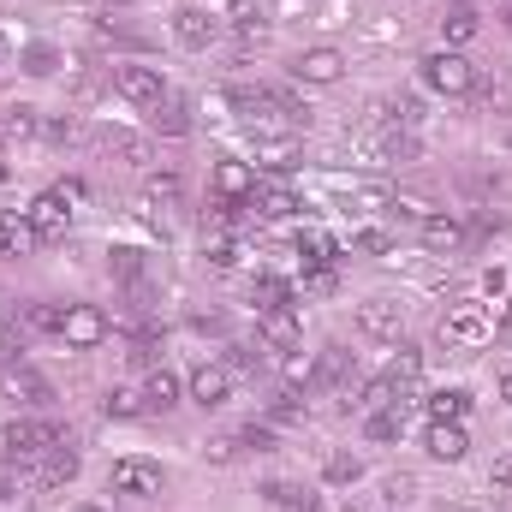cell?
<instances>
[{"label":"cell","instance_id":"cell-1","mask_svg":"<svg viewBox=\"0 0 512 512\" xmlns=\"http://www.w3.org/2000/svg\"><path fill=\"white\" fill-rule=\"evenodd\" d=\"M54 447H72V435L60 423H30L24 417V423H6L0 429V459L6 465H42Z\"/></svg>","mask_w":512,"mask_h":512},{"label":"cell","instance_id":"cell-2","mask_svg":"<svg viewBox=\"0 0 512 512\" xmlns=\"http://www.w3.org/2000/svg\"><path fill=\"white\" fill-rule=\"evenodd\" d=\"M423 78H429V90H441V96H471V90H477V66H471L459 48L429 54V60H423Z\"/></svg>","mask_w":512,"mask_h":512},{"label":"cell","instance_id":"cell-3","mask_svg":"<svg viewBox=\"0 0 512 512\" xmlns=\"http://www.w3.org/2000/svg\"><path fill=\"white\" fill-rule=\"evenodd\" d=\"M441 340H453V346H471V352H477V346H489V340H495V316H489L483 304H471V298H465V304H453V310L441 316Z\"/></svg>","mask_w":512,"mask_h":512},{"label":"cell","instance_id":"cell-4","mask_svg":"<svg viewBox=\"0 0 512 512\" xmlns=\"http://www.w3.org/2000/svg\"><path fill=\"white\" fill-rule=\"evenodd\" d=\"M108 334H114V322H108V310H96V304H72V310L60 316V340H66L72 352H96Z\"/></svg>","mask_w":512,"mask_h":512},{"label":"cell","instance_id":"cell-5","mask_svg":"<svg viewBox=\"0 0 512 512\" xmlns=\"http://www.w3.org/2000/svg\"><path fill=\"white\" fill-rule=\"evenodd\" d=\"M292 78H298V84L328 90V84H340V78H346V54H340V48H304V54L292 60Z\"/></svg>","mask_w":512,"mask_h":512},{"label":"cell","instance_id":"cell-6","mask_svg":"<svg viewBox=\"0 0 512 512\" xmlns=\"http://www.w3.org/2000/svg\"><path fill=\"white\" fill-rule=\"evenodd\" d=\"M24 221L36 227V239H66V227H72V197H66V191H42V197L24 209Z\"/></svg>","mask_w":512,"mask_h":512},{"label":"cell","instance_id":"cell-7","mask_svg":"<svg viewBox=\"0 0 512 512\" xmlns=\"http://www.w3.org/2000/svg\"><path fill=\"white\" fill-rule=\"evenodd\" d=\"M114 90L137 102V108H155V102H167V84H161V72L155 66H114Z\"/></svg>","mask_w":512,"mask_h":512},{"label":"cell","instance_id":"cell-8","mask_svg":"<svg viewBox=\"0 0 512 512\" xmlns=\"http://www.w3.org/2000/svg\"><path fill=\"white\" fill-rule=\"evenodd\" d=\"M161 465H149V459H114V471H108V489L114 495H161Z\"/></svg>","mask_w":512,"mask_h":512},{"label":"cell","instance_id":"cell-9","mask_svg":"<svg viewBox=\"0 0 512 512\" xmlns=\"http://www.w3.org/2000/svg\"><path fill=\"white\" fill-rule=\"evenodd\" d=\"M245 209H251V215H268V221H286V215H298L304 203L292 197V185H280V179H256V191L245 197Z\"/></svg>","mask_w":512,"mask_h":512},{"label":"cell","instance_id":"cell-10","mask_svg":"<svg viewBox=\"0 0 512 512\" xmlns=\"http://www.w3.org/2000/svg\"><path fill=\"white\" fill-rule=\"evenodd\" d=\"M256 334H262L274 352H298V340H304V328H298V310H292V304L262 310V316H256Z\"/></svg>","mask_w":512,"mask_h":512},{"label":"cell","instance_id":"cell-11","mask_svg":"<svg viewBox=\"0 0 512 512\" xmlns=\"http://www.w3.org/2000/svg\"><path fill=\"white\" fill-rule=\"evenodd\" d=\"M358 334L364 340H382V346H399V304H387V298L358 304Z\"/></svg>","mask_w":512,"mask_h":512},{"label":"cell","instance_id":"cell-12","mask_svg":"<svg viewBox=\"0 0 512 512\" xmlns=\"http://www.w3.org/2000/svg\"><path fill=\"white\" fill-rule=\"evenodd\" d=\"M215 18L203 12V6H185V12H173V36H179V48H209L215 42Z\"/></svg>","mask_w":512,"mask_h":512},{"label":"cell","instance_id":"cell-13","mask_svg":"<svg viewBox=\"0 0 512 512\" xmlns=\"http://www.w3.org/2000/svg\"><path fill=\"white\" fill-rule=\"evenodd\" d=\"M191 399L209 411V405H227L233 399V376L221 370V364H203V370H191Z\"/></svg>","mask_w":512,"mask_h":512},{"label":"cell","instance_id":"cell-14","mask_svg":"<svg viewBox=\"0 0 512 512\" xmlns=\"http://www.w3.org/2000/svg\"><path fill=\"white\" fill-rule=\"evenodd\" d=\"M429 453H435L441 465H459V459L471 453V435H465V423H429Z\"/></svg>","mask_w":512,"mask_h":512},{"label":"cell","instance_id":"cell-15","mask_svg":"<svg viewBox=\"0 0 512 512\" xmlns=\"http://www.w3.org/2000/svg\"><path fill=\"white\" fill-rule=\"evenodd\" d=\"M102 149H108V155H120V161H131V167H149V161H155V143H149V137H137V131H120V126L102 131Z\"/></svg>","mask_w":512,"mask_h":512},{"label":"cell","instance_id":"cell-16","mask_svg":"<svg viewBox=\"0 0 512 512\" xmlns=\"http://www.w3.org/2000/svg\"><path fill=\"white\" fill-rule=\"evenodd\" d=\"M215 191H221L227 203H245L256 191V167L251 161H221V167H215Z\"/></svg>","mask_w":512,"mask_h":512},{"label":"cell","instance_id":"cell-17","mask_svg":"<svg viewBox=\"0 0 512 512\" xmlns=\"http://www.w3.org/2000/svg\"><path fill=\"white\" fill-rule=\"evenodd\" d=\"M477 30H483V18H477V6H471V0H453V6L441 12V36H447V48L471 42Z\"/></svg>","mask_w":512,"mask_h":512},{"label":"cell","instance_id":"cell-18","mask_svg":"<svg viewBox=\"0 0 512 512\" xmlns=\"http://www.w3.org/2000/svg\"><path fill=\"white\" fill-rule=\"evenodd\" d=\"M423 411H429V423H465L471 393H465V387H435V393L423 399Z\"/></svg>","mask_w":512,"mask_h":512},{"label":"cell","instance_id":"cell-19","mask_svg":"<svg viewBox=\"0 0 512 512\" xmlns=\"http://www.w3.org/2000/svg\"><path fill=\"white\" fill-rule=\"evenodd\" d=\"M78 477V447H54L42 465H36V489H60Z\"/></svg>","mask_w":512,"mask_h":512},{"label":"cell","instance_id":"cell-20","mask_svg":"<svg viewBox=\"0 0 512 512\" xmlns=\"http://www.w3.org/2000/svg\"><path fill=\"white\" fill-rule=\"evenodd\" d=\"M6 393H12L18 405H48V399H54V387L42 382V376H36L30 364H18V370H6Z\"/></svg>","mask_w":512,"mask_h":512},{"label":"cell","instance_id":"cell-21","mask_svg":"<svg viewBox=\"0 0 512 512\" xmlns=\"http://www.w3.org/2000/svg\"><path fill=\"white\" fill-rule=\"evenodd\" d=\"M423 245H429V251H459V245H465V221H453V215H423Z\"/></svg>","mask_w":512,"mask_h":512},{"label":"cell","instance_id":"cell-22","mask_svg":"<svg viewBox=\"0 0 512 512\" xmlns=\"http://www.w3.org/2000/svg\"><path fill=\"white\" fill-rule=\"evenodd\" d=\"M256 161H262L268 173H292V167H298V143H292V137H256Z\"/></svg>","mask_w":512,"mask_h":512},{"label":"cell","instance_id":"cell-23","mask_svg":"<svg viewBox=\"0 0 512 512\" xmlns=\"http://www.w3.org/2000/svg\"><path fill=\"white\" fill-rule=\"evenodd\" d=\"M149 126L161 131V137H185V131H191V108H185L179 96H167V102L149 108Z\"/></svg>","mask_w":512,"mask_h":512},{"label":"cell","instance_id":"cell-24","mask_svg":"<svg viewBox=\"0 0 512 512\" xmlns=\"http://www.w3.org/2000/svg\"><path fill=\"white\" fill-rule=\"evenodd\" d=\"M262 495L274 501L280 512H316V495L304 489V483H286V477H274V483H262Z\"/></svg>","mask_w":512,"mask_h":512},{"label":"cell","instance_id":"cell-25","mask_svg":"<svg viewBox=\"0 0 512 512\" xmlns=\"http://www.w3.org/2000/svg\"><path fill=\"white\" fill-rule=\"evenodd\" d=\"M382 376H387L393 387H399V393H405V387L423 376V352H417V346H393V358H387Z\"/></svg>","mask_w":512,"mask_h":512},{"label":"cell","instance_id":"cell-26","mask_svg":"<svg viewBox=\"0 0 512 512\" xmlns=\"http://www.w3.org/2000/svg\"><path fill=\"white\" fill-rule=\"evenodd\" d=\"M36 245H42V239H36V227H30V221L0 215V251H6V256H30Z\"/></svg>","mask_w":512,"mask_h":512},{"label":"cell","instance_id":"cell-27","mask_svg":"<svg viewBox=\"0 0 512 512\" xmlns=\"http://www.w3.org/2000/svg\"><path fill=\"white\" fill-rule=\"evenodd\" d=\"M143 405H149V411H173V405H179V376H173V370H149Z\"/></svg>","mask_w":512,"mask_h":512},{"label":"cell","instance_id":"cell-28","mask_svg":"<svg viewBox=\"0 0 512 512\" xmlns=\"http://www.w3.org/2000/svg\"><path fill=\"white\" fill-rule=\"evenodd\" d=\"M364 435H370V441H399V435H405V405L370 411V417H364Z\"/></svg>","mask_w":512,"mask_h":512},{"label":"cell","instance_id":"cell-29","mask_svg":"<svg viewBox=\"0 0 512 512\" xmlns=\"http://www.w3.org/2000/svg\"><path fill=\"white\" fill-rule=\"evenodd\" d=\"M18 66H24L30 78H54V72H60V48H48V42H30V48L18 54Z\"/></svg>","mask_w":512,"mask_h":512},{"label":"cell","instance_id":"cell-30","mask_svg":"<svg viewBox=\"0 0 512 512\" xmlns=\"http://www.w3.org/2000/svg\"><path fill=\"white\" fill-rule=\"evenodd\" d=\"M102 411L126 423V417H143L149 405H143V393H137V387H108V399H102Z\"/></svg>","mask_w":512,"mask_h":512},{"label":"cell","instance_id":"cell-31","mask_svg":"<svg viewBox=\"0 0 512 512\" xmlns=\"http://www.w3.org/2000/svg\"><path fill=\"white\" fill-rule=\"evenodd\" d=\"M322 477H328V483H334V489H352V483H358V477H364V459H358V453H334V459H328V471H322Z\"/></svg>","mask_w":512,"mask_h":512},{"label":"cell","instance_id":"cell-32","mask_svg":"<svg viewBox=\"0 0 512 512\" xmlns=\"http://www.w3.org/2000/svg\"><path fill=\"white\" fill-rule=\"evenodd\" d=\"M382 501L387 507H411V501H417V477H411V471H393L382 483Z\"/></svg>","mask_w":512,"mask_h":512},{"label":"cell","instance_id":"cell-33","mask_svg":"<svg viewBox=\"0 0 512 512\" xmlns=\"http://www.w3.org/2000/svg\"><path fill=\"white\" fill-rule=\"evenodd\" d=\"M280 370H286V382L292 387H316V358H310V352H286Z\"/></svg>","mask_w":512,"mask_h":512},{"label":"cell","instance_id":"cell-34","mask_svg":"<svg viewBox=\"0 0 512 512\" xmlns=\"http://www.w3.org/2000/svg\"><path fill=\"white\" fill-rule=\"evenodd\" d=\"M108 268L126 280V286H143V251H131V245H120V251L108 256Z\"/></svg>","mask_w":512,"mask_h":512},{"label":"cell","instance_id":"cell-35","mask_svg":"<svg viewBox=\"0 0 512 512\" xmlns=\"http://www.w3.org/2000/svg\"><path fill=\"white\" fill-rule=\"evenodd\" d=\"M280 304H292V286L274 280V274H262L256 280V310H280Z\"/></svg>","mask_w":512,"mask_h":512},{"label":"cell","instance_id":"cell-36","mask_svg":"<svg viewBox=\"0 0 512 512\" xmlns=\"http://www.w3.org/2000/svg\"><path fill=\"white\" fill-rule=\"evenodd\" d=\"M179 197H185L179 173H149V203H179Z\"/></svg>","mask_w":512,"mask_h":512},{"label":"cell","instance_id":"cell-37","mask_svg":"<svg viewBox=\"0 0 512 512\" xmlns=\"http://www.w3.org/2000/svg\"><path fill=\"white\" fill-rule=\"evenodd\" d=\"M268 423H304V405H298L292 393H274V399H268Z\"/></svg>","mask_w":512,"mask_h":512},{"label":"cell","instance_id":"cell-38","mask_svg":"<svg viewBox=\"0 0 512 512\" xmlns=\"http://www.w3.org/2000/svg\"><path fill=\"white\" fill-rule=\"evenodd\" d=\"M36 131H42L36 108H12V114H6V137H12V143H18V137H36Z\"/></svg>","mask_w":512,"mask_h":512},{"label":"cell","instance_id":"cell-39","mask_svg":"<svg viewBox=\"0 0 512 512\" xmlns=\"http://www.w3.org/2000/svg\"><path fill=\"white\" fill-rule=\"evenodd\" d=\"M60 316H66V310H54V304H30V316H24V322H30L36 334H60Z\"/></svg>","mask_w":512,"mask_h":512},{"label":"cell","instance_id":"cell-40","mask_svg":"<svg viewBox=\"0 0 512 512\" xmlns=\"http://www.w3.org/2000/svg\"><path fill=\"white\" fill-rule=\"evenodd\" d=\"M239 447H245L239 435H215V441H209L203 453H209V465H233V459H239Z\"/></svg>","mask_w":512,"mask_h":512},{"label":"cell","instance_id":"cell-41","mask_svg":"<svg viewBox=\"0 0 512 512\" xmlns=\"http://www.w3.org/2000/svg\"><path fill=\"white\" fill-rule=\"evenodd\" d=\"M239 441L256 447V453H274V423H245V429H239Z\"/></svg>","mask_w":512,"mask_h":512},{"label":"cell","instance_id":"cell-42","mask_svg":"<svg viewBox=\"0 0 512 512\" xmlns=\"http://www.w3.org/2000/svg\"><path fill=\"white\" fill-rule=\"evenodd\" d=\"M203 256H209L215 268H239V256H245V251H239L233 239H209V251H203Z\"/></svg>","mask_w":512,"mask_h":512},{"label":"cell","instance_id":"cell-43","mask_svg":"<svg viewBox=\"0 0 512 512\" xmlns=\"http://www.w3.org/2000/svg\"><path fill=\"white\" fill-rule=\"evenodd\" d=\"M78 120H72V114H60V120H48V126H42V137H48V143H72V137H78Z\"/></svg>","mask_w":512,"mask_h":512},{"label":"cell","instance_id":"cell-44","mask_svg":"<svg viewBox=\"0 0 512 512\" xmlns=\"http://www.w3.org/2000/svg\"><path fill=\"white\" fill-rule=\"evenodd\" d=\"M352 251H370V256H387V251H393V239H387V233H376V227H370V233H358V239H352Z\"/></svg>","mask_w":512,"mask_h":512},{"label":"cell","instance_id":"cell-45","mask_svg":"<svg viewBox=\"0 0 512 512\" xmlns=\"http://www.w3.org/2000/svg\"><path fill=\"white\" fill-rule=\"evenodd\" d=\"M489 489H495V495H512V453L495 465V471H489Z\"/></svg>","mask_w":512,"mask_h":512},{"label":"cell","instance_id":"cell-46","mask_svg":"<svg viewBox=\"0 0 512 512\" xmlns=\"http://www.w3.org/2000/svg\"><path fill=\"white\" fill-rule=\"evenodd\" d=\"M483 292L501 298V292H507V268H489V274H483Z\"/></svg>","mask_w":512,"mask_h":512},{"label":"cell","instance_id":"cell-47","mask_svg":"<svg viewBox=\"0 0 512 512\" xmlns=\"http://www.w3.org/2000/svg\"><path fill=\"white\" fill-rule=\"evenodd\" d=\"M495 340H512V298L501 304V316H495Z\"/></svg>","mask_w":512,"mask_h":512},{"label":"cell","instance_id":"cell-48","mask_svg":"<svg viewBox=\"0 0 512 512\" xmlns=\"http://www.w3.org/2000/svg\"><path fill=\"white\" fill-rule=\"evenodd\" d=\"M18 495V483H12V471H0V501H12Z\"/></svg>","mask_w":512,"mask_h":512},{"label":"cell","instance_id":"cell-49","mask_svg":"<svg viewBox=\"0 0 512 512\" xmlns=\"http://www.w3.org/2000/svg\"><path fill=\"white\" fill-rule=\"evenodd\" d=\"M501 399H507V405H512V376H501Z\"/></svg>","mask_w":512,"mask_h":512},{"label":"cell","instance_id":"cell-50","mask_svg":"<svg viewBox=\"0 0 512 512\" xmlns=\"http://www.w3.org/2000/svg\"><path fill=\"white\" fill-rule=\"evenodd\" d=\"M0 60H12V42H6V36H0Z\"/></svg>","mask_w":512,"mask_h":512},{"label":"cell","instance_id":"cell-51","mask_svg":"<svg viewBox=\"0 0 512 512\" xmlns=\"http://www.w3.org/2000/svg\"><path fill=\"white\" fill-rule=\"evenodd\" d=\"M78 512H108V507H78Z\"/></svg>","mask_w":512,"mask_h":512},{"label":"cell","instance_id":"cell-52","mask_svg":"<svg viewBox=\"0 0 512 512\" xmlns=\"http://www.w3.org/2000/svg\"><path fill=\"white\" fill-rule=\"evenodd\" d=\"M108 6H131V0H108Z\"/></svg>","mask_w":512,"mask_h":512},{"label":"cell","instance_id":"cell-53","mask_svg":"<svg viewBox=\"0 0 512 512\" xmlns=\"http://www.w3.org/2000/svg\"><path fill=\"white\" fill-rule=\"evenodd\" d=\"M227 6H245V0H227Z\"/></svg>","mask_w":512,"mask_h":512},{"label":"cell","instance_id":"cell-54","mask_svg":"<svg viewBox=\"0 0 512 512\" xmlns=\"http://www.w3.org/2000/svg\"><path fill=\"white\" fill-rule=\"evenodd\" d=\"M507 155H512V137H507Z\"/></svg>","mask_w":512,"mask_h":512}]
</instances>
